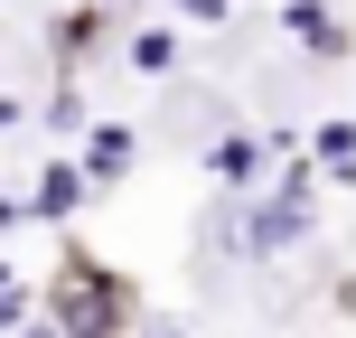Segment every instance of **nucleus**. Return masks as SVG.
<instances>
[{"instance_id": "1", "label": "nucleus", "mask_w": 356, "mask_h": 338, "mask_svg": "<svg viewBox=\"0 0 356 338\" xmlns=\"http://www.w3.org/2000/svg\"><path fill=\"white\" fill-rule=\"evenodd\" d=\"M38 310H56L66 338H131V329H141V282H131L122 263H104L94 245H75V235H66L47 291H38Z\"/></svg>"}, {"instance_id": "2", "label": "nucleus", "mask_w": 356, "mask_h": 338, "mask_svg": "<svg viewBox=\"0 0 356 338\" xmlns=\"http://www.w3.org/2000/svg\"><path fill=\"white\" fill-rule=\"evenodd\" d=\"M272 132H253V123H225V132H207L197 141V169H207V188H234V197H253V188H272Z\"/></svg>"}, {"instance_id": "3", "label": "nucleus", "mask_w": 356, "mask_h": 338, "mask_svg": "<svg viewBox=\"0 0 356 338\" xmlns=\"http://www.w3.org/2000/svg\"><path fill=\"white\" fill-rule=\"evenodd\" d=\"M75 169H85L94 197L131 188V169H141V123H122V113H94L85 132H75Z\"/></svg>"}, {"instance_id": "4", "label": "nucleus", "mask_w": 356, "mask_h": 338, "mask_svg": "<svg viewBox=\"0 0 356 338\" xmlns=\"http://www.w3.org/2000/svg\"><path fill=\"white\" fill-rule=\"evenodd\" d=\"M319 235V207H291L282 188H253L244 197V263H282Z\"/></svg>"}, {"instance_id": "5", "label": "nucleus", "mask_w": 356, "mask_h": 338, "mask_svg": "<svg viewBox=\"0 0 356 338\" xmlns=\"http://www.w3.org/2000/svg\"><path fill=\"white\" fill-rule=\"evenodd\" d=\"M272 29H282L309 66H347V56H356V29H347L338 0H282V10H272Z\"/></svg>"}, {"instance_id": "6", "label": "nucleus", "mask_w": 356, "mask_h": 338, "mask_svg": "<svg viewBox=\"0 0 356 338\" xmlns=\"http://www.w3.org/2000/svg\"><path fill=\"white\" fill-rule=\"evenodd\" d=\"M29 226H75V216L94 207V188H85V169H75V151H47V160L29 169Z\"/></svg>"}, {"instance_id": "7", "label": "nucleus", "mask_w": 356, "mask_h": 338, "mask_svg": "<svg viewBox=\"0 0 356 338\" xmlns=\"http://www.w3.org/2000/svg\"><path fill=\"white\" fill-rule=\"evenodd\" d=\"M122 66L150 75V85H169L178 66H188V38H178V19H141V29H122Z\"/></svg>"}, {"instance_id": "8", "label": "nucleus", "mask_w": 356, "mask_h": 338, "mask_svg": "<svg viewBox=\"0 0 356 338\" xmlns=\"http://www.w3.org/2000/svg\"><path fill=\"white\" fill-rule=\"evenodd\" d=\"M104 38H113V19L94 10V0H75V10H66V19L47 29V47H56V75H85V56L104 47Z\"/></svg>"}, {"instance_id": "9", "label": "nucleus", "mask_w": 356, "mask_h": 338, "mask_svg": "<svg viewBox=\"0 0 356 338\" xmlns=\"http://www.w3.org/2000/svg\"><path fill=\"white\" fill-rule=\"evenodd\" d=\"M309 160L328 188H356V113H319L309 123Z\"/></svg>"}, {"instance_id": "10", "label": "nucleus", "mask_w": 356, "mask_h": 338, "mask_svg": "<svg viewBox=\"0 0 356 338\" xmlns=\"http://www.w3.org/2000/svg\"><path fill=\"white\" fill-rule=\"evenodd\" d=\"M272 188H282L291 207H319V197H328V178H319V160H291V151H282V160H272Z\"/></svg>"}, {"instance_id": "11", "label": "nucleus", "mask_w": 356, "mask_h": 338, "mask_svg": "<svg viewBox=\"0 0 356 338\" xmlns=\"http://www.w3.org/2000/svg\"><path fill=\"white\" fill-rule=\"evenodd\" d=\"M29 310H38V282H29V272L10 263V254H0V338H10L19 320H29Z\"/></svg>"}, {"instance_id": "12", "label": "nucleus", "mask_w": 356, "mask_h": 338, "mask_svg": "<svg viewBox=\"0 0 356 338\" xmlns=\"http://www.w3.org/2000/svg\"><path fill=\"white\" fill-rule=\"evenodd\" d=\"M169 19H178V29H225L234 0H169Z\"/></svg>"}, {"instance_id": "13", "label": "nucleus", "mask_w": 356, "mask_h": 338, "mask_svg": "<svg viewBox=\"0 0 356 338\" xmlns=\"http://www.w3.org/2000/svg\"><path fill=\"white\" fill-rule=\"evenodd\" d=\"M0 132H38V104H29V94H0Z\"/></svg>"}, {"instance_id": "14", "label": "nucleus", "mask_w": 356, "mask_h": 338, "mask_svg": "<svg viewBox=\"0 0 356 338\" xmlns=\"http://www.w3.org/2000/svg\"><path fill=\"white\" fill-rule=\"evenodd\" d=\"M10 338H66V320H56V310H29V320H19Z\"/></svg>"}, {"instance_id": "15", "label": "nucleus", "mask_w": 356, "mask_h": 338, "mask_svg": "<svg viewBox=\"0 0 356 338\" xmlns=\"http://www.w3.org/2000/svg\"><path fill=\"white\" fill-rule=\"evenodd\" d=\"M19 226H29V197L10 188V197H0V235H19Z\"/></svg>"}, {"instance_id": "16", "label": "nucleus", "mask_w": 356, "mask_h": 338, "mask_svg": "<svg viewBox=\"0 0 356 338\" xmlns=\"http://www.w3.org/2000/svg\"><path fill=\"white\" fill-rule=\"evenodd\" d=\"M131 338H197V329H188V320H141Z\"/></svg>"}]
</instances>
